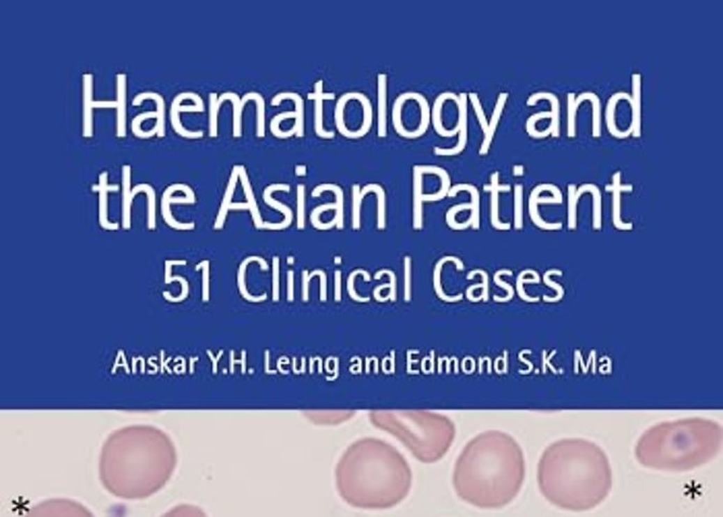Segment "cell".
I'll list each match as a JSON object with an SVG mask.
<instances>
[{"instance_id": "f35d334b", "label": "cell", "mask_w": 723, "mask_h": 517, "mask_svg": "<svg viewBox=\"0 0 723 517\" xmlns=\"http://www.w3.org/2000/svg\"><path fill=\"white\" fill-rule=\"evenodd\" d=\"M544 118H551V112H536V114H532V116L528 119V121H526V130H528V134H530L532 137L544 138L546 137V136H548V135L551 134V128H550V126H548V128L542 130V132L536 130V128H535L536 122H538V120H540V119Z\"/></svg>"}, {"instance_id": "277c9868", "label": "cell", "mask_w": 723, "mask_h": 517, "mask_svg": "<svg viewBox=\"0 0 723 517\" xmlns=\"http://www.w3.org/2000/svg\"><path fill=\"white\" fill-rule=\"evenodd\" d=\"M413 475L399 451L376 439L356 442L336 469L340 497L350 506L367 510L395 507L409 494Z\"/></svg>"}, {"instance_id": "8fae6325", "label": "cell", "mask_w": 723, "mask_h": 517, "mask_svg": "<svg viewBox=\"0 0 723 517\" xmlns=\"http://www.w3.org/2000/svg\"><path fill=\"white\" fill-rule=\"evenodd\" d=\"M309 100H316L314 106V130L321 137L332 138L335 136L334 130H324L323 128V100H333L335 93L323 92V80H318L314 84V92L308 93Z\"/></svg>"}, {"instance_id": "7402d4cb", "label": "cell", "mask_w": 723, "mask_h": 517, "mask_svg": "<svg viewBox=\"0 0 723 517\" xmlns=\"http://www.w3.org/2000/svg\"><path fill=\"white\" fill-rule=\"evenodd\" d=\"M500 181V172H495L492 176H491V183L485 184V191L491 192V223L493 227H496L499 230H509L510 229V225L509 223H502L499 217V190L496 188V182Z\"/></svg>"}, {"instance_id": "bcb514c9", "label": "cell", "mask_w": 723, "mask_h": 517, "mask_svg": "<svg viewBox=\"0 0 723 517\" xmlns=\"http://www.w3.org/2000/svg\"><path fill=\"white\" fill-rule=\"evenodd\" d=\"M218 97L215 93H210V136L217 137L218 136V114H219V107L217 106Z\"/></svg>"}, {"instance_id": "681fc988", "label": "cell", "mask_w": 723, "mask_h": 517, "mask_svg": "<svg viewBox=\"0 0 723 517\" xmlns=\"http://www.w3.org/2000/svg\"><path fill=\"white\" fill-rule=\"evenodd\" d=\"M463 209H471V204H457V205L452 206V207H451L450 209L448 211L447 217H446L447 218V223L448 225H450V227H453V229L461 230V223H457V221H455V213H459V211H463Z\"/></svg>"}, {"instance_id": "8992f818", "label": "cell", "mask_w": 723, "mask_h": 517, "mask_svg": "<svg viewBox=\"0 0 723 517\" xmlns=\"http://www.w3.org/2000/svg\"><path fill=\"white\" fill-rule=\"evenodd\" d=\"M372 421L393 433L422 463H433L449 451L455 428L443 416L423 412H376Z\"/></svg>"}, {"instance_id": "4dcf8cb0", "label": "cell", "mask_w": 723, "mask_h": 517, "mask_svg": "<svg viewBox=\"0 0 723 517\" xmlns=\"http://www.w3.org/2000/svg\"><path fill=\"white\" fill-rule=\"evenodd\" d=\"M326 190L334 192L335 195H336V202L335 203L337 205V208H336L335 219L337 221V223H336L337 227L342 229V225H344V191H342V188L338 184L322 183L319 184L312 190V196H319L323 191H326Z\"/></svg>"}, {"instance_id": "d6986e66", "label": "cell", "mask_w": 723, "mask_h": 517, "mask_svg": "<svg viewBox=\"0 0 723 517\" xmlns=\"http://www.w3.org/2000/svg\"><path fill=\"white\" fill-rule=\"evenodd\" d=\"M621 98H625V100H629L630 103L632 102L631 95L627 92H618L610 97L609 100H608L607 108H606V123H607L608 130L613 136L617 138H627L632 134L631 128H629L627 130H620L616 126L615 122L616 105Z\"/></svg>"}, {"instance_id": "60d3db41", "label": "cell", "mask_w": 723, "mask_h": 517, "mask_svg": "<svg viewBox=\"0 0 723 517\" xmlns=\"http://www.w3.org/2000/svg\"><path fill=\"white\" fill-rule=\"evenodd\" d=\"M576 191L577 187L575 184L568 186V227L570 230L576 229L577 227V203L576 199Z\"/></svg>"}, {"instance_id": "2e32d148", "label": "cell", "mask_w": 723, "mask_h": 517, "mask_svg": "<svg viewBox=\"0 0 723 517\" xmlns=\"http://www.w3.org/2000/svg\"><path fill=\"white\" fill-rule=\"evenodd\" d=\"M507 100H508V93L506 92L501 93L499 97H497L496 104H495L494 110H493L492 116H491L490 122L488 123V128H487L485 132V140H483L480 150H479V153L481 156L488 153L489 149H490L493 136H494L495 130H496L499 122H500L503 110H504L505 103H506Z\"/></svg>"}, {"instance_id": "7dc6e473", "label": "cell", "mask_w": 723, "mask_h": 517, "mask_svg": "<svg viewBox=\"0 0 723 517\" xmlns=\"http://www.w3.org/2000/svg\"><path fill=\"white\" fill-rule=\"evenodd\" d=\"M469 100H471V104H473L475 112H476L477 118H478L479 123H480L481 128L483 132H485L487 128H488V120L485 117V112H483L482 105H481L480 100H479L478 95L476 93H469Z\"/></svg>"}, {"instance_id": "4fadbf2b", "label": "cell", "mask_w": 723, "mask_h": 517, "mask_svg": "<svg viewBox=\"0 0 723 517\" xmlns=\"http://www.w3.org/2000/svg\"><path fill=\"white\" fill-rule=\"evenodd\" d=\"M278 190H285V191H290V184L288 183H273L265 189L264 191V200L268 205L273 206V208H278L285 215V219L283 220L282 223H265L263 225V227H269V229H282V227H288L292 221V211L288 206L281 203V202L277 201V200L271 197V193L273 191H278Z\"/></svg>"}, {"instance_id": "d6a6232c", "label": "cell", "mask_w": 723, "mask_h": 517, "mask_svg": "<svg viewBox=\"0 0 723 517\" xmlns=\"http://www.w3.org/2000/svg\"><path fill=\"white\" fill-rule=\"evenodd\" d=\"M584 100H591L592 109H593L592 135H593V137H600L601 136V100H600L595 93L584 92L578 95L577 98L575 100V105L577 106V108L579 107L580 103L584 102Z\"/></svg>"}, {"instance_id": "d590c367", "label": "cell", "mask_w": 723, "mask_h": 517, "mask_svg": "<svg viewBox=\"0 0 723 517\" xmlns=\"http://www.w3.org/2000/svg\"><path fill=\"white\" fill-rule=\"evenodd\" d=\"M374 191L378 196V227L383 229L386 225V192L381 184L367 183L360 189V197H363L367 192Z\"/></svg>"}, {"instance_id": "836d02e7", "label": "cell", "mask_w": 723, "mask_h": 517, "mask_svg": "<svg viewBox=\"0 0 723 517\" xmlns=\"http://www.w3.org/2000/svg\"><path fill=\"white\" fill-rule=\"evenodd\" d=\"M353 96L354 98H358V100L362 103V105H363L364 121L363 124H362V126H360L358 130H351V132H350L349 138H358L360 137V136H364V135L368 132V130H370L372 123V107L370 98H368L364 93L360 92H353Z\"/></svg>"}, {"instance_id": "44dd1931", "label": "cell", "mask_w": 723, "mask_h": 517, "mask_svg": "<svg viewBox=\"0 0 723 517\" xmlns=\"http://www.w3.org/2000/svg\"><path fill=\"white\" fill-rule=\"evenodd\" d=\"M422 174H436L441 178V188L437 193L423 194V201H439L448 195L450 190L451 179L445 168L436 165H417Z\"/></svg>"}, {"instance_id": "ffe728a7", "label": "cell", "mask_w": 723, "mask_h": 517, "mask_svg": "<svg viewBox=\"0 0 723 517\" xmlns=\"http://www.w3.org/2000/svg\"><path fill=\"white\" fill-rule=\"evenodd\" d=\"M423 174L416 165L413 167V227L421 229L423 223Z\"/></svg>"}, {"instance_id": "74e56055", "label": "cell", "mask_w": 723, "mask_h": 517, "mask_svg": "<svg viewBox=\"0 0 723 517\" xmlns=\"http://www.w3.org/2000/svg\"><path fill=\"white\" fill-rule=\"evenodd\" d=\"M160 517H208L207 514L193 504H179Z\"/></svg>"}, {"instance_id": "f5cc1de1", "label": "cell", "mask_w": 723, "mask_h": 517, "mask_svg": "<svg viewBox=\"0 0 723 517\" xmlns=\"http://www.w3.org/2000/svg\"><path fill=\"white\" fill-rule=\"evenodd\" d=\"M494 279H495V283H496V284L499 285V286L503 287V288H505V289H506L507 291H508V292H509V298L511 299V297H512V295H514V290H512V288H511V286H509L508 284H505V283H503L502 280H500V279H499V277H497V274L495 275Z\"/></svg>"}, {"instance_id": "ab89813d", "label": "cell", "mask_w": 723, "mask_h": 517, "mask_svg": "<svg viewBox=\"0 0 723 517\" xmlns=\"http://www.w3.org/2000/svg\"><path fill=\"white\" fill-rule=\"evenodd\" d=\"M292 117L293 118H296V112H291V110H289V112H280V114H276V116L273 117L271 121V132H273V134L275 135V136H277V137L281 138L289 137L291 135L296 134V132L293 130V128L289 130H281L280 126H279L281 120H283V119L285 118H292Z\"/></svg>"}, {"instance_id": "6da1fadb", "label": "cell", "mask_w": 723, "mask_h": 517, "mask_svg": "<svg viewBox=\"0 0 723 517\" xmlns=\"http://www.w3.org/2000/svg\"><path fill=\"white\" fill-rule=\"evenodd\" d=\"M177 453L169 437L156 428L118 430L102 447L99 477L114 496L140 500L163 488L174 474Z\"/></svg>"}, {"instance_id": "e0dca14e", "label": "cell", "mask_w": 723, "mask_h": 517, "mask_svg": "<svg viewBox=\"0 0 723 517\" xmlns=\"http://www.w3.org/2000/svg\"><path fill=\"white\" fill-rule=\"evenodd\" d=\"M116 108H118V122L116 133L119 137H124L126 135V75L120 73L116 75Z\"/></svg>"}, {"instance_id": "7c38bea8", "label": "cell", "mask_w": 723, "mask_h": 517, "mask_svg": "<svg viewBox=\"0 0 723 517\" xmlns=\"http://www.w3.org/2000/svg\"><path fill=\"white\" fill-rule=\"evenodd\" d=\"M93 75H83V136L91 137L93 135Z\"/></svg>"}, {"instance_id": "f1b7e54d", "label": "cell", "mask_w": 723, "mask_h": 517, "mask_svg": "<svg viewBox=\"0 0 723 517\" xmlns=\"http://www.w3.org/2000/svg\"><path fill=\"white\" fill-rule=\"evenodd\" d=\"M132 167L130 165H124L122 168L123 180V227L125 229L130 227V206H132V189H130V175H132Z\"/></svg>"}, {"instance_id": "83f0119b", "label": "cell", "mask_w": 723, "mask_h": 517, "mask_svg": "<svg viewBox=\"0 0 723 517\" xmlns=\"http://www.w3.org/2000/svg\"><path fill=\"white\" fill-rule=\"evenodd\" d=\"M146 97H151L153 100H155L156 104H158V122H156L155 128L156 132H158V136H165V100L162 95L158 94L156 92H142L137 95L132 100V105L137 106L140 105V103L146 98Z\"/></svg>"}, {"instance_id": "ee69618b", "label": "cell", "mask_w": 723, "mask_h": 517, "mask_svg": "<svg viewBox=\"0 0 723 517\" xmlns=\"http://www.w3.org/2000/svg\"><path fill=\"white\" fill-rule=\"evenodd\" d=\"M515 227L516 229L522 227L523 215V186L516 184L515 186Z\"/></svg>"}, {"instance_id": "b9f144b4", "label": "cell", "mask_w": 723, "mask_h": 517, "mask_svg": "<svg viewBox=\"0 0 723 517\" xmlns=\"http://www.w3.org/2000/svg\"><path fill=\"white\" fill-rule=\"evenodd\" d=\"M153 117L158 118V112H142V114H138V116L135 117L132 123V128L134 134L136 135V136H138V137L142 138H148L150 137V136H153L154 134H158L155 128L148 130V132H144V130H142V128H140L142 122L144 119L153 118Z\"/></svg>"}, {"instance_id": "30bf717a", "label": "cell", "mask_w": 723, "mask_h": 517, "mask_svg": "<svg viewBox=\"0 0 723 517\" xmlns=\"http://www.w3.org/2000/svg\"><path fill=\"white\" fill-rule=\"evenodd\" d=\"M621 172H617L613 177V184L606 186V191L613 192V218L614 225L619 230H632V223H623L621 220V193L622 192H632L633 186L632 184H621Z\"/></svg>"}, {"instance_id": "ba28073f", "label": "cell", "mask_w": 723, "mask_h": 517, "mask_svg": "<svg viewBox=\"0 0 723 517\" xmlns=\"http://www.w3.org/2000/svg\"><path fill=\"white\" fill-rule=\"evenodd\" d=\"M563 195L556 184L542 183L538 184L531 192L530 200H528V209H530L531 218L533 223L538 227L546 230H558L562 227V223H546L540 217L538 211V205L540 203H562Z\"/></svg>"}, {"instance_id": "cb8c5ba5", "label": "cell", "mask_w": 723, "mask_h": 517, "mask_svg": "<svg viewBox=\"0 0 723 517\" xmlns=\"http://www.w3.org/2000/svg\"><path fill=\"white\" fill-rule=\"evenodd\" d=\"M241 166L243 165L234 166L233 170H231V177H229V183H227V191L224 193L223 201H222L221 208H220L219 216H218L217 221H215V229H221L223 227L225 217H227V211H229V206L231 204L234 192H235L236 183H237L239 174H241Z\"/></svg>"}, {"instance_id": "11a10c76", "label": "cell", "mask_w": 723, "mask_h": 517, "mask_svg": "<svg viewBox=\"0 0 723 517\" xmlns=\"http://www.w3.org/2000/svg\"><path fill=\"white\" fill-rule=\"evenodd\" d=\"M524 172V167L523 165H515L514 166V175L515 176H522Z\"/></svg>"}, {"instance_id": "ac0fdd59", "label": "cell", "mask_w": 723, "mask_h": 517, "mask_svg": "<svg viewBox=\"0 0 723 517\" xmlns=\"http://www.w3.org/2000/svg\"><path fill=\"white\" fill-rule=\"evenodd\" d=\"M239 177H241V184H243V191H245V197H247V202H245V203H231V207L229 208H249L251 213H252L253 220H254L257 227H263L264 223H263V220H261V213H259V207H257V201H255L254 193H253L250 180H249V177H248L247 170H245V166H241Z\"/></svg>"}, {"instance_id": "816d5d0a", "label": "cell", "mask_w": 723, "mask_h": 517, "mask_svg": "<svg viewBox=\"0 0 723 517\" xmlns=\"http://www.w3.org/2000/svg\"><path fill=\"white\" fill-rule=\"evenodd\" d=\"M549 274L550 271H548V272H547L546 274H545V283H546V284L548 285V286L552 287V288L556 289V290L558 291V295H556V298L552 299V300L550 301V302H556V301L561 300V299H562V297H563V288H562V287H561L560 285L554 283V281H550Z\"/></svg>"}, {"instance_id": "7bdbcfd3", "label": "cell", "mask_w": 723, "mask_h": 517, "mask_svg": "<svg viewBox=\"0 0 723 517\" xmlns=\"http://www.w3.org/2000/svg\"><path fill=\"white\" fill-rule=\"evenodd\" d=\"M575 94L568 93V137H575L576 135V112L577 106L575 105Z\"/></svg>"}, {"instance_id": "8d00e7d4", "label": "cell", "mask_w": 723, "mask_h": 517, "mask_svg": "<svg viewBox=\"0 0 723 517\" xmlns=\"http://www.w3.org/2000/svg\"><path fill=\"white\" fill-rule=\"evenodd\" d=\"M144 191L148 195V205H149V219L148 225L150 229H154L155 227V190L153 189L152 186L149 183H140L137 184L136 187L132 188V194L130 197H134L138 192Z\"/></svg>"}, {"instance_id": "db71d44e", "label": "cell", "mask_w": 723, "mask_h": 517, "mask_svg": "<svg viewBox=\"0 0 723 517\" xmlns=\"http://www.w3.org/2000/svg\"><path fill=\"white\" fill-rule=\"evenodd\" d=\"M306 165H297L296 168H295V172H296L298 176H304L306 174Z\"/></svg>"}, {"instance_id": "f907efd6", "label": "cell", "mask_w": 723, "mask_h": 517, "mask_svg": "<svg viewBox=\"0 0 723 517\" xmlns=\"http://www.w3.org/2000/svg\"><path fill=\"white\" fill-rule=\"evenodd\" d=\"M297 205H298V227H304L305 186L299 183L297 186Z\"/></svg>"}, {"instance_id": "52a82bcc", "label": "cell", "mask_w": 723, "mask_h": 517, "mask_svg": "<svg viewBox=\"0 0 723 517\" xmlns=\"http://www.w3.org/2000/svg\"><path fill=\"white\" fill-rule=\"evenodd\" d=\"M24 517H94V515L76 501L49 499L29 509Z\"/></svg>"}, {"instance_id": "7a4b0ae2", "label": "cell", "mask_w": 723, "mask_h": 517, "mask_svg": "<svg viewBox=\"0 0 723 517\" xmlns=\"http://www.w3.org/2000/svg\"><path fill=\"white\" fill-rule=\"evenodd\" d=\"M538 485L547 500L563 510H591L601 504L613 486L605 451L593 442L565 439L542 454Z\"/></svg>"}, {"instance_id": "5b68a950", "label": "cell", "mask_w": 723, "mask_h": 517, "mask_svg": "<svg viewBox=\"0 0 723 517\" xmlns=\"http://www.w3.org/2000/svg\"><path fill=\"white\" fill-rule=\"evenodd\" d=\"M722 428L704 418L659 424L637 442L635 455L644 467L683 472L714 459L722 445Z\"/></svg>"}, {"instance_id": "c3c4849f", "label": "cell", "mask_w": 723, "mask_h": 517, "mask_svg": "<svg viewBox=\"0 0 723 517\" xmlns=\"http://www.w3.org/2000/svg\"><path fill=\"white\" fill-rule=\"evenodd\" d=\"M352 190H353V227L354 229H358V227H360V204H362V199H363V197H360V184H353Z\"/></svg>"}, {"instance_id": "d4e9b609", "label": "cell", "mask_w": 723, "mask_h": 517, "mask_svg": "<svg viewBox=\"0 0 723 517\" xmlns=\"http://www.w3.org/2000/svg\"><path fill=\"white\" fill-rule=\"evenodd\" d=\"M284 97H290V98H293L295 105H296V108H295V112H296V118L295 119H296V122H295V126H293V130L296 132L297 136L300 137V136L304 135V100H303V97L300 96V95L297 94V93L295 92H280L273 96V100H271V105L277 106V105L280 104L281 100H282Z\"/></svg>"}, {"instance_id": "f546056e", "label": "cell", "mask_w": 723, "mask_h": 517, "mask_svg": "<svg viewBox=\"0 0 723 517\" xmlns=\"http://www.w3.org/2000/svg\"><path fill=\"white\" fill-rule=\"evenodd\" d=\"M584 192H590L593 195V227L600 230L602 227V194L598 186L592 183L582 184L576 191V199Z\"/></svg>"}, {"instance_id": "9a60e30c", "label": "cell", "mask_w": 723, "mask_h": 517, "mask_svg": "<svg viewBox=\"0 0 723 517\" xmlns=\"http://www.w3.org/2000/svg\"><path fill=\"white\" fill-rule=\"evenodd\" d=\"M388 133V76L378 75V135L384 137Z\"/></svg>"}, {"instance_id": "5bb4252c", "label": "cell", "mask_w": 723, "mask_h": 517, "mask_svg": "<svg viewBox=\"0 0 723 517\" xmlns=\"http://www.w3.org/2000/svg\"><path fill=\"white\" fill-rule=\"evenodd\" d=\"M641 76L639 73H634L632 76V109L633 119L630 128L634 137H641Z\"/></svg>"}, {"instance_id": "603a6c76", "label": "cell", "mask_w": 723, "mask_h": 517, "mask_svg": "<svg viewBox=\"0 0 723 517\" xmlns=\"http://www.w3.org/2000/svg\"><path fill=\"white\" fill-rule=\"evenodd\" d=\"M540 98H547L551 103V124L549 126L551 128L552 136L556 137L560 135V100L554 93L538 92L528 97L526 104L528 106H533Z\"/></svg>"}, {"instance_id": "f6af8a7d", "label": "cell", "mask_w": 723, "mask_h": 517, "mask_svg": "<svg viewBox=\"0 0 723 517\" xmlns=\"http://www.w3.org/2000/svg\"><path fill=\"white\" fill-rule=\"evenodd\" d=\"M332 208H334V209L337 208L336 203L323 204V205L314 208V211L311 213V221H312V225H314V227H318V229H328V227L336 225L337 221H336L335 218L330 223H322L321 221H319V216H320V213H322L323 211H328V209H332Z\"/></svg>"}, {"instance_id": "e575fe53", "label": "cell", "mask_w": 723, "mask_h": 517, "mask_svg": "<svg viewBox=\"0 0 723 517\" xmlns=\"http://www.w3.org/2000/svg\"><path fill=\"white\" fill-rule=\"evenodd\" d=\"M249 100H254L257 102V135L259 137H263L265 135V100L264 97L257 92H248L241 98V105L245 106Z\"/></svg>"}, {"instance_id": "4316f807", "label": "cell", "mask_w": 723, "mask_h": 517, "mask_svg": "<svg viewBox=\"0 0 723 517\" xmlns=\"http://www.w3.org/2000/svg\"><path fill=\"white\" fill-rule=\"evenodd\" d=\"M410 98H415V100L419 102L422 112L421 122H420V126L416 130H407L405 137L416 138L419 137L422 134H425V130L429 128V121H431V108H429V102H427L425 95L421 94V93L411 92L410 91Z\"/></svg>"}, {"instance_id": "3957f363", "label": "cell", "mask_w": 723, "mask_h": 517, "mask_svg": "<svg viewBox=\"0 0 723 517\" xmlns=\"http://www.w3.org/2000/svg\"><path fill=\"white\" fill-rule=\"evenodd\" d=\"M526 461L518 443L499 431L479 435L455 463L453 485L457 496L481 509H500L519 494Z\"/></svg>"}, {"instance_id": "484cf974", "label": "cell", "mask_w": 723, "mask_h": 517, "mask_svg": "<svg viewBox=\"0 0 723 517\" xmlns=\"http://www.w3.org/2000/svg\"><path fill=\"white\" fill-rule=\"evenodd\" d=\"M463 190H464V191H469V193H471V215L469 220L471 221V225H473V229H478L479 206H480V194H479V190L471 183H457L450 188V190L448 192V195L455 196L457 192L463 191Z\"/></svg>"}, {"instance_id": "9c48e42d", "label": "cell", "mask_w": 723, "mask_h": 517, "mask_svg": "<svg viewBox=\"0 0 723 517\" xmlns=\"http://www.w3.org/2000/svg\"><path fill=\"white\" fill-rule=\"evenodd\" d=\"M119 184H108V172H104L99 175V183L93 186V191L99 192V223L105 229L116 230L119 223H109L108 220V192L118 191Z\"/></svg>"}, {"instance_id": "1f68e13d", "label": "cell", "mask_w": 723, "mask_h": 517, "mask_svg": "<svg viewBox=\"0 0 723 517\" xmlns=\"http://www.w3.org/2000/svg\"><path fill=\"white\" fill-rule=\"evenodd\" d=\"M233 100L234 103V120H233V134L235 137H239L243 134V124H241V118H243V105H241V97L238 94H236L234 92H224L220 95L219 98L217 100L218 106H221L222 102L224 100Z\"/></svg>"}]
</instances>
